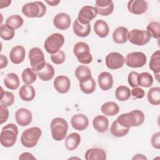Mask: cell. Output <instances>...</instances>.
Returning a JSON list of instances; mask_svg holds the SVG:
<instances>
[{"instance_id": "1", "label": "cell", "mask_w": 160, "mask_h": 160, "mask_svg": "<svg viewBox=\"0 0 160 160\" xmlns=\"http://www.w3.org/2000/svg\"><path fill=\"white\" fill-rule=\"evenodd\" d=\"M144 113L138 109L122 114L118 117L116 121L123 127L130 128L131 127H138L141 125L144 121Z\"/></svg>"}, {"instance_id": "2", "label": "cell", "mask_w": 160, "mask_h": 160, "mask_svg": "<svg viewBox=\"0 0 160 160\" xmlns=\"http://www.w3.org/2000/svg\"><path fill=\"white\" fill-rule=\"evenodd\" d=\"M18 135V126L13 124L9 123L4 126L1 130L0 135V142L2 146L10 148L14 145L16 142Z\"/></svg>"}, {"instance_id": "3", "label": "cell", "mask_w": 160, "mask_h": 160, "mask_svg": "<svg viewBox=\"0 0 160 160\" xmlns=\"http://www.w3.org/2000/svg\"><path fill=\"white\" fill-rule=\"evenodd\" d=\"M50 128L52 138L58 141H62L66 136L68 124L64 119L56 118L51 121Z\"/></svg>"}, {"instance_id": "4", "label": "cell", "mask_w": 160, "mask_h": 160, "mask_svg": "<svg viewBox=\"0 0 160 160\" xmlns=\"http://www.w3.org/2000/svg\"><path fill=\"white\" fill-rule=\"evenodd\" d=\"M41 134V129L38 127H32L28 128L24 131L21 134V144L26 148H33L38 144Z\"/></svg>"}, {"instance_id": "5", "label": "cell", "mask_w": 160, "mask_h": 160, "mask_svg": "<svg viewBox=\"0 0 160 160\" xmlns=\"http://www.w3.org/2000/svg\"><path fill=\"white\" fill-rule=\"evenodd\" d=\"M22 12L28 18H42L46 12V6L41 1L28 2L23 5Z\"/></svg>"}, {"instance_id": "6", "label": "cell", "mask_w": 160, "mask_h": 160, "mask_svg": "<svg viewBox=\"0 0 160 160\" xmlns=\"http://www.w3.org/2000/svg\"><path fill=\"white\" fill-rule=\"evenodd\" d=\"M73 52L80 63L88 64L92 62V56L90 53V48L87 43L84 42L76 43L73 48Z\"/></svg>"}, {"instance_id": "7", "label": "cell", "mask_w": 160, "mask_h": 160, "mask_svg": "<svg viewBox=\"0 0 160 160\" xmlns=\"http://www.w3.org/2000/svg\"><path fill=\"white\" fill-rule=\"evenodd\" d=\"M64 42V38L61 34L53 33L46 38L44 47L47 52L53 54L59 51Z\"/></svg>"}, {"instance_id": "8", "label": "cell", "mask_w": 160, "mask_h": 160, "mask_svg": "<svg viewBox=\"0 0 160 160\" xmlns=\"http://www.w3.org/2000/svg\"><path fill=\"white\" fill-rule=\"evenodd\" d=\"M28 57L32 69L36 72L41 70L46 64L44 53L39 48H31L29 51Z\"/></svg>"}, {"instance_id": "9", "label": "cell", "mask_w": 160, "mask_h": 160, "mask_svg": "<svg viewBox=\"0 0 160 160\" xmlns=\"http://www.w3.org/2000/svg\"><path fill=\"white\" fill-rule=\"evenodd\" d=\"M151 36L147 31L134 29L129 32L128 40L130 42L137 46H143L148 43Z\"/></svg>"}, {"instance_id": "10", "label": "cell", "mask_w": 160, "mask_h": 160, "mask_svg": "<svg viewBox=\"0 0 160 160\" xmlns=\"http://www.w3.org/2000/svg\"><path fill=\"white\" fill-rule=\"evenodd\" d=\"M147 62L146 56L142 52H132L129 53L125 59L126 64L132 68H141Z\"/></svg>"}, {"instance_id": "11", "label": "cell", "mask_w": 160, "mask_h": 160, "mask_svg": "<svg viewBox=\"0 0 160 160\" xmlns=\"http://www.w3.org/2000/svg\"><path fill=\"white\" fill-rule=\"evenodd\" d=\"M98 11L95 7L91 6H83L79 11L78 20L82 24H89V22L97 16Z\"/></svg>"}, {"instance_id": "12", "label": "cell", "mask_w": 160, "mask_h": 160, "mask_svg": "<svg viewBox=\"0 0 160 160\" xmlns=\"http://www.w3.org/2000/svg\"><path fill=\"white\" fill-rule=\"evenodd\" d=\"M124 56L118 52H111L106 57V66L112 70L122 68L124 64Z\"/></svg>"}, {"instance_id": "13", "label": "cell", "mask_w": 160, "mask_h": 160, "mask_svg": "<svg viewBox=\"0 0 160 160\" xmlns=\"http://www.w3.org/2000/svg\"><path fill=\"white\" fill-rule=\"evenodd\" d=\"M15 118L17 123L21 126L29 125L32 119L31 112L26 108H20L15 113Z\"/></svg>"}, {"instance_id": "14", "label": "cell", "mask_w": 160, "mask_h": 160, "mask_svg": "<svg viewBox=\"0 0 160 160\" xmlns=\"http://www.w3.org/2000/svg\"><path fill=\"white\" fill-rule=\"evenodd\" d=\"M53 24L56 28L60 30H66L70 27L71 19L67 13H58L53 19Z\"/></svg>"}, {"instance_id": "15", "label": "cell", "mask_w": 160, "mask_h": 160, "mask_svg": "<svg viewBox=\"0 0 160 160\" xmlns=\"http://www.w3.org/2000/svg\"><path fill=\"white\" fill-rule=\"evenodd\" d=\"M128 9L131 13L140 15L146 11L148 3L143 0H131L128 1Z\"/></svg>"}, {"instance_id": "16", "label": "cell", "mask_w": 160, "mask_h": 160, "mask_svg": "<svg viewBox=\"0 0 160 160\" xmlns=\"http://www.w3.org/2000/svg\"><path fill=\"white\" fill-rule=\"evenodd\" d=\"M54 87L55 89L61 94L68 92L71 87V82L68 77L66 76H58L54 80Z\"/></svg>"}, {"instance_id": "17", "label": "cell", "mask_w": 160, "mask_h": 160, "mask_svg": "<svg viewBox=\"0 0 160 160\" xmlns=\"http://www.w3.org/2000/svg\"><path fill=\"white\" fill-rule=\"evenodd\" d=\"M95 8L99 15L108 16L113 12L114 4L111 0H97Z\"/></svg>"}, {"instance_id": "18", "label": "cell", "mask_w": 160, "mask_h": 160, "mask_svg": "<svg viewBox=\"0 0 160 160\" xmlns=\"http://www.w3.org/2000/svg\"><path fill=\"white\" fill-rule=\"evenodd\" d=\"M71 123L72 128L76 130L82 131L88 128L89 119L84 114H77L72 117Z\"/></svg>"}, {"instance_id": "19", "label": "cell", "mask_w": 160, "mask_h": 160, "mask_svg": "<svg viewBox=\"0 0 160 160\" xmlns=\"http://www.w3.org/2000/svg\"><path fill=\"white\" fill-rule=\"evenodd\" d=\"M26 51L23 46L18 45L13 47L9 53L11 61L15 64L21 63L25 58Z\"/></svg>"}, {"instance_id": "20", "label": "cell", "mask_w": 160, "mask_h": 160, "mask_svg": "<svg viewBox=\"0 0 160 160\" xmlns=\"http://www.w3.org/2000/svg\"><path fill=\"white\" fill-rule=\"evenodd\" d=\"M98 82L102 90L108 91L112 87L113 78L111 73L108 72H102L98 76Z\"/></svg>"}, {"instance_id": "21", "label": "cell", "mask_w": 160, "mask_h": 160, "mask_svg": "<svg viewBox=\"0 0 160 160\" xmlns=\"http://www.w3.org/2000/svg\"><path fill=\"white\" fill-rule=\"evenodd\" d=\"M72 29L74 33L76 36L81 38L87 37L91 32L90 24H82L79 22L78 19H75L74 21L72 24Z\"/></svg>"}, {"instance_id": "22", "label": "cell", "mask_w": 160, "mask_h": 160, "mask_svg": "<svg viewBox=\"0 0 160 160\" xmlns=\"http://www.w3.org/2000/svg\"><path fill=\"white\" fill-rule=\"evenodd\" d=\"M128 29L124 26L118 27L113 32L112 39L117 44H124L128 40Z\"/></svg>"}, {"instance_id": "23", "label": "cell", "mask_w": 160, "mask_h": 160, "mask_svg": "<svg viewBox=\"0 0 160 160\" xmlns=\"http://www.w3.org/2000/svg\"><path fill=\"white\" fill-rule=\"evenodd\" d=\"M84 158L86 160H105L106 153L101 148H91L85 152Z\"/></svg>"}, {"instance_id": "24", "label": "cell", "mask_w": 160, "mask_h": 160, "mask_svg": "<svg viewBox=\"0 0 160 160\" xmlns=\"http://www.w3.org/2000/svg\"><path fill=\"white\" fill-rule=\"evenodd\" d=\"M92 125L95 130L99 132H104L108 129L109 121L105 116L98 115L93 119Z\"/></svg>"}, {"instance_id": "25", "label": "cell", "mask_w": 160, "mask_h": 160, "mask_svg": "<svg viewBox=\"0 0 160 160\" xmlns=\"http://www.w3.org/2000/svg\"><path fill=\"white\" fill-rule=\"evenodd\" d=\"M20 98L24 101H32L36 96V91L33 86L29 84L23 85L19 91Z\"/></svg>"}, {"instance_id": "26", "label": "cell", "mask_w": 160, "mask_h": 160, "mask_svg": "<svg viewBox=\"0 0 160 160\" xmlns=\"http://www.w3.org/2000/svg\"><path fill=\"white\" fill-rule=\"evenodd\" d=\"M75 76L79 82H84L92 78L89 68L85 65H80L75 70Z\"/></svg>"}, {"instance_id": "27", "label": "cell", "mask_w": 160, "mask_h": 160, "mask_svg": "<svg viewBox=\"0 0 160 160\" xmlns=\"http://www.w3.org/2000/svg\"><path fill=\"white\" fill-rule=\"evenodd\" d=\"M94 30L95 33L101 38L108 36L109 32V28L108 23L102 19H98L95 22Z\"/></svg>"}, {"instance_id": "28", "label": "cell", "mask_w": 160, "mask_h": 160, "mask_svg": "<svg viewBox=\"0 0 160 160\" xmlns=\"http://www.w3.org/2000/svg\"><path fill=\"white\" fill-rule=\"evenodd\" d=\"M3 82L5 86L11 90L18 89L20 84V81L18 76L14 72L8 74L4 78Z\"/></svg>"}, {"instance_id": "29", "label": "cell", "mask_w": 160, "mask_h": 160, "mask_svg": "<svg viewBox=\"0 0 160 160\" xmlns=\"http://www.w3.org/2000/svg\"><path fill=\"white\" fill-rule=\"evenodd\" d=\"M81 142V136L77 132H72L68 136L65 140V146L67 149L72 151L76 149Z\"/></svg>"}, {"instance_id": "30", "label": "cell", "mask_w": 160, "mask_h": 160, "mask_svg": "<svg viewBox=\"0 0 160 160\" xmlns=\"http://www.w3.org/2000/svg\"><path fill=\"white\" fill-rule=\"evenodd\" d=\"M39 79L43 81H48L52 79L54 76V69L49 63H46L45 66L37 72Z\"/></svg>"}, {"instance_id": "31", "label": "cell", "mask_w": 160, "mask_h": 160, "mask_svg": "<svg viewBox=\"0 0 160 160\" xmlns=\"http://www.w3.org/2000/svg\"><path fill=\"white\" fill-rule=\"evenodd\" d=\"M101 109L104 115L108 116H113L119 112V107L117 103L112 101H109L103 104Z\"/></svg>"}, {"instance_id": "32", "label": "cell", "mask_w": 160, "mask_h": 160, "mask_svg": "<svg viewBox=\"0 0 160 160\" xmlns=\"http://www.w3.org/2000/svg\"><path fill=\"white\" fill-rule=\"evenodd\" d=\"M130 128H125L119 124L116 120H115L110 128V131L111 134L115 137H123L126 136L129 131Z\"/></svg>"}, {"instance_id": "33", "label": "cell", "mask_w": 160, "mask_h": 160, "mask_svg": "<svg viewBox=\"0 0 160 160\" xmlns=\"http://www.w3.org/2000/svg\"><path fill=\"white\" fill-rule=\"evenodd\" d=\"M148 100L150 104L158 106L160 104V88H151L148 92Z\"/></svg>"}, {"instance_id": "34", "label": "cell", "mask_w": 160, "mask_h": 160, "mask_svg": "<svg viewBox=\"0 0 160 160\" xmlns=\"http://www.w3.org/2000/svg\"><path fill=\"white\" fill-rule=\"evenodd\" d=\"M138 85L144 87L149 88L152 85L153 78L152 75L148 72H143L138 74Z\"/></svg>"}, {"instance_id": "35", "label": "cell", "mask_w": 160, "mask_h": 160, "mask_svg": "<svg viewBox=\"0 0 160 160\" xmlns=\"http://www.w3.org/2000/svg\"><path fill=\"white\" fill-rule=\"evenodd\" d=\"M37 72L32 68H26L22 72V79L26 84L31 85L34 82L37 78Z\"/></svg>"}, {"instance_id": "36", "label": "cell", "mask_w": 160, "mask_h": 160, "mask_svg": "<svg viewBox=\"0 0 160 160\" xmlns=\"http://www.w3.org/2000/svg\"><path fill=\"white\" fill-rule=\"evenodd\" d=\"M149 67L154 74L160 72V51H156L151 56Z\"/></svg>"}, {"instance_id": "37", "label": "cell", "mask_w": 160, "mask_h": 160, "mask_svg": "<svg viewBox=\"0 0 160 160\" xmlns=\"http://www.w3.org/2000/svg\"><path fill=\"white\" fill-rule=\"evenodd\" d=\"M115 96L116 99L120 101H127L131 96V91L129 88L126 86H119L115 91Z\"/></svg>"}, {"instance_id": "38", "label": "cell", "mask_w": 160, "mask_h": 160, "mask_svg": "<svg viewBox=\"0 0 160 160\" xmlns=\"http://www.w3.org/2000/svg\"><path fill=\"white\" fill-rule=\"evenodd\" d=\"M23 19L19 15L15 14L8 17L6 20V24L11 27L14 30L21 27L23 24Z\"/></svg>"}, {"instance_id": "39", "label": "cell", "mask_w": 160, "mask_h": 160, "mask_svg": "<svg viewBox=\"0 0 160 160\" xmlns=\"http://www.w3.org/2000/svg\"><path fill=\"white\" fill-rule=\"evenodd\" d=\"M1 99L0 102L1 104L6 106H11L12 105L14 101V94L9 91H4L1 87Z\"/></svg>"}, {"instance_id": "40", "label": "cell", "mask_w": 160, "mask_h": 160, "mask_svg": "<svg viewBox=\"0 0 160 160\" xmlns=\"http://www.w3.org/2000/svg\"><path fill=\"white\" fill-rule=\"evenodd\" d=\"M147 32L151 37L159 39L160 37V23L158 21H152L148 24L146 28Z\"/></svg>"}, {"instance_id": "41", "label": "cell", "mask_w": 160, "mask_h": 160, "mask_svg": "<svg viewBox=\"0 0 160 160\" xmlns=\"http://www.w3.org/2000/svg\"><path fill=\"white\" fill-rule=\"evenodd\" d=\"M79 84L81 91L87 94L93 92L95 91L96 86L95 80L92 78L86 82H79Z\"/></svg>"}, {"instance_id": "42", "label": "cell", "mask_w": 160, "mask_h": 160, "mask_svg": "<svg viewBox=\"0 0 160 160\" xmlns=\"http://www.w3.org/2000/svg\"><path fill=\"white\" fill-rule=\"evenodd\" d=\"M15 34V31L7 24H1L0 26V36L5 41L12 39Z\"/></svg>"}, {"instance_id": "43", "label": "cell", "mask_w": 160, "mask_h": 160, "mask_svg": "<svg viewBox=\"0 0 160 160\" xmlns=\"http://www.w3.org/2000/svg\"><path fill=\"white\" fill-rule=\"evenodd\" d=\"M51 59L53 63L56 64H61L63 63L66 59L65 53L62 51L59 50L57 52L51 54Z\"/></svg>"}, {"instance_id": "44", "label": "cell", "mask_w": 160, "mask_h": 160, "mask_svg": "<svg viewBox=\"0 0 160 160\" xmlns=\"http://www.w3.org/2000/svg\"><path fill=\"white\" fill-rule=\"evenodd\" d=\"M138 74L139 73H138L137 72L131 71L128 75V83L132 88H136L139 86L138 83Z\"/></svg>"}, {"instance_id": "45", "label": "cell", "mask_w": 160, "mask_h": 160, "mask_svg": "<svg viewBox=\"0 0 160 160\" xmlns=\"http://www.w3.org/2000/svg\"><path fill=\"white\" fill-rule=\"evenodd\" d=\"M9 117V110L7 106L4 105H0V124H2L6 122Z\"/></svg>"}, {"instance_id": "46", "label": "cell", "mask_w": 160, "mask_h": 160, "mask_svg": "<svg viewBox=\"0 0 160 160\" xmlns=\"http://www.w3.org/2000/svg\"><path fill=\"white\" fill-rule=\"evenodd\" d=\"M131 95H132V96L134 98L141 99L144 96L145 92L142 88L136 87V88H133V89L131 90Z\"/></svg>"}, {"instance_id": "47", "label": "cell", "mask_w": 160, "mask_h": 160, "mask_svg": "<svg viewBox=\"0 0 160 160\" xmlns=\"http://www.w3.org/2000/svg\"><path fill=\"white\" fill-rule=\"evenodd\" d=\"M151 142L153 148L157 149H160V132H157L152 135Z\"/></svg>"}, {"instance_id": "48", "label": "cell", "mask_w": 160, "mask_h": 160, "mask_svg": "<svg viewBox=\"0 0 160 160\" xmlns=\"http://www.w3.org/2000/svg\"><path fill=\"white\" fill-rule=\"evenodd\" d=\"M19 159H36V158L30 152H23L19 157Z\"/></svg>"}, {"instance_id": "49", "label": "cell", "mask_w": 160, "mask_h": 160, "mask_svg": "<svg viewBox=\"0 0 160 160\" xmlns=\"http://www.w3.org/2000/svg\"><path fill=\"white\" fill-rule=\"evenodd\" d=\"M8 59L3 54L0 55V69H2L8 65Z\"/></svg>"}, {"instance_id": "50", "label": "cell", "mask_w": 160, "mask_h": 160, "mask_svg": "<svg viewBox=\"0 0 160 160\" xmlns=\"http://www.w3.org/2000/svg\"><path fill=\"white\" fill-rule=\"evenodd\" d=\"M11 2V1H9V0H6V1H1L0 3H1V9L3 8H6L8 6H9L10 5Z\"/></svg>"}, {"instance_id": "51", "label": "cell", "mask_w": 160, "mask_h": 160, "mask_svg": "<svg viewBox=\"0 0 160 160\" xmlns=\"http://www.w3.org/2000/svg\"><path fill=\"white\" fill-rule=\"evenodd\" d=\"M132 159H147V158L142 154H137L132 157Z\"/></svg>"}, {"instance_id": "52", "label": "cell", "mask_w": 160, "mask_h": 160, "mask_svg": "<svg viewBox=\"0 0 160 160\" xmlns=\"http://www.w3.org/2000/svg\"><path fill=\"white\" fill-rule=\"evenodd\" d=\"M46 2L48 3L49 6H55L60 2V1H46Z\"/></svg>"}]
</instances>
